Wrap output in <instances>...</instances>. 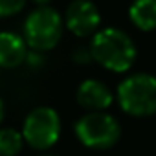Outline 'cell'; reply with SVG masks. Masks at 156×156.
I'll return each mask as SVG.
<instances>
[{
  "label": "cell",
  "instance_id": "cell-1",
  "mask_svg": "<svg viewBox=\"0 0 156 156\" xmlns=\"http://www.w3.org/2000/svg\"><path fill=\"white\" fill-rule=\"evenodd\" d=\"M92 59L108 72L125 73L132 68L138 50L129 33L119 28H103L92 35Z\"/></svg>",
  "mask_w": 156,
  "mask_h": 156
},
{
  "label": "cell",
  "instance_id": "cell-7",
  "mask_svg": "<svg viewBox=\"0 0 156 156\" xmlns=\"http://www.w3.org/2000/svg\"><path fill=\"white\" fill-rule=\"evenodd\" d=\"M75 99L81 108L88 112H103L107 110L112 101L114 94L112 90L99 79H85L75 92Z\"/></svg>",
  "mask_w": 156,
  "mask_h": 156
},
{
  "label": "cell",
  "instance_id": "cell-8",
  "mask_svg": "<svg viewBox=\"0 0 156 156\" xmlns=\"http://www.w3.org/2000/svg\"><path fill=\"white\" fill-rule=\"evenodd\" d=\"M28 42L24 37L13 31L0 33V68H17L26 62L28 59Z\"/></svg>",
  "mask_w": 156,
  "mask_h": 156
},
{
  "label": "cell",
  "instance_id": "cell-10",
  "mask_svg": "<svg viewBox=\"0 0 156 156\" xmlns=\"http://www.w3.org/2000/svg\"><path fill=\"white\" fill-rule=\"evenodd\" d=\"M24 147L22 132L15 129H0V156H17Z\"/></svg>",
  "mask_w": 156,
  "mask_h": 156
},
{
  "label": "cell",
  "instance_id": "cell-2",
  "mask_svg": "<svg viewBox=\"0 0 156 156\" xmlns=\"http://www.w3.org/2000/svg\"><path fill=\"white\" fill-rule=\"evenodd\" d=\"M116 99L119 108L132 118L156 114V77L145 72L127 75L116 88Z\"/></svg>",
  "mask_w": 156,
  "mask_h": 156
},
{
  "label": "cell",
  "instance_id": "cell-12",
  "mask_svg": "<svg viewBox=\"0 0 156 156\" xmlns=\"http://www.w3.org/2000/svg\"><path fill=\"white\" fill-rule=\"evenodd\" d=\"M42 53H44V51L31 50V51L28 53L26 64H30V66H33V68H37V66H42V64H44V55H42Z\"/></svg>",
  "mask_w": 156,
  "mask_h": 156
},
{
  "label": "cell",
  "instance_id": "cell-3",
  "mask_svg": "<svg viewBox=\"0 0 156 156\" xmlns=\"http://www.w3.org/2000/svg\"><path fill=\"white\" fill-rule=\"evenodd\" d=\"M64 31V19L50 6H39L24 20V39L31 50H53Z\"/></svg>",
  "mask_w": 156,
  "mask_h": 156
},
{
  "label": "cell",
  "instance_id": "cell-9",
  "mask_svg": "<svg viewBox=\"0 0 156 156\" xmlns=\"http://www.w3.org/2000/svg\"><path fill=\"white\" fill-rule=\"evenodd\" d=\"M130 22L141 31L156 30V0H134L129 8Z\"/></svg>",
  "mask_w": 156,
  "mask_h": 156
},
{
  "label": "cell",
  "instance_id": "cell-5",
  "mask_svg": "<svg viewBox=\"0 0 156 156\" xmlns=\"http://www.w3.org/2000/svg\"><path fill=\"white\" fill-rule=\"evenodd\" d=\"M24 141L35 151H46L53 147L61 136V118L51 107L33 108L22 123Z\"/></svg>",
  "mask_w": 156,
  "mask_h": 156
},
{
  "label": "cell",
  "instance_id": "cell-15",
  "mask_svg": "<svg viewBox=\"0 0 156 156\" xmlns=\"http://www.w3.org/2000/svg\"><path fill=\"white\" fill-rule=\"evenodd\" d=\"M2 119H4V103L0 99V123H2Z\"/></svg>",
  "mask_w": 156,
  "mask_h": 156
},
{
  "label": "cell",
  "instance_id": "cell-6",
  "mask_svg": "<svg viewBox=\"0 0 156 156\" xmlns=\"http://www.w3.org/2000/svg\"><path fill=\"white\" fill-rule=\"evenodd\" d=\"M64 26L75 37H90L99 31L101 15L90 0H72L64 11Z\"/></svg>",
  "mask_w": 156,
  "mask_h": 156
},
{
  "label": "cell",
  "instance_id": "cell-11",
  "mask_svg": "<svg viewBox=\"0 0 156 156\" xmlns=\"http://www.w3.org/2000/svg\"><path fill=\"white\" fill-rule=\"evenodd\" d=\"M26 6V0H0V19L19 15Z\"/></svg>",
  "mask_w": 156,
  "mask_h": 156
},
{
  "label": "cell",
  "instance_id": "cell-16",
  "mask_svg": "<svg viewBox=\"0 0 156 156\" xmlns=\"http://www.w3.org/2000/svg\"><path fill=\"white\" fill-rule=\"evenodd\" d=\"M42 156H55V154H42Z\"/></svg>",
  "mask_w": 156,
  "mask_h": 156
},
{
  "label": "cell",
  "instance_id": "cell-13",
  "mask_svg": "<svg viewBox=\"0 0 156 156\" xmlns=\"http://www.w3.org/2000/svg\"><path fill=\"white\" fill-rule=\"evenodd\" d=\"M73 61L75 62H79V64H87V62H90V61H94L92 59V53H90V48L88 50H75L73 51Z\"/></svg>",
  "mask_w": 156,
  "mask_h": 156
},
{
  "label": "cell",
  "instance_id": "cell-14",
  "mask_svg": "<svg viewBox=\"0 0 156 156\" xmlns=\"http://www.w3.org/2000/svg\"><path fill=\"white\" fill-rule=\"evenodd\" d=\"M33 2H35L37 6H48V4L51 2V0H33Z\"/></svg>",
  "mask_w": 156,
  "mask_h": 156
},
{
  "label": "cell",
  "instance_id": "cell-4",
  "mask_svg": "<svg viewBox=\"0 0 156 156\" xmlns=\"http://www.w3.org/2000/svg\"><path fill=\"white\" fill-rule=\"evenodd\" d=\"M73 132L87 149L107 151L112 149L121 138V125L112 116L103 112H88L73 125Z\"/></svg>",
  "mask_w": 156,
  "mask_h": 156
}]
</instances>
